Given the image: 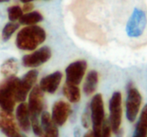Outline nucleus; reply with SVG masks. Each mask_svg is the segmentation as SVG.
Wrapping results in <instances>:
<instances>
[{"mask_svg":"<svg viewBox=\"0 0 147 137\" xmlns=\"http://www.w3.org/2000/svg\"><path fill=\"white\" fill-rule=\"evenodd\" d=\"M46 37V32L41 27L27 26L18 32L16 43L22 51H33L45 41Z\"/></svg>","mask_w":147,"mask_h":137,"instance_id":"1","label":"nucleus"},{"mask_svg":"<svg viewBox=\"0 0 147 137\" xmlns=\"http://www.w3.org/2000/svg\"><path fill=\"white\" fill-rule=\"evenodd\" d=\"M20 80L15 76H9L0 83V107L3 111L12 112L15 107V94Z\"/></svg>","mask_w":147,"mask_h":137,"instance_id":"2","label":"nucleus"},{"mask_svg":"<svg viewBox=\"0 0 147 137\" xmlns=\"http://www.w3.org/2000/svg\"><path fill=\"white\" fill-rule=\"evenodd\" d=\"M90 118L93 125V133L96 137H101V130L105 119L104 103L102 96L100 94H96L90 102Z\"/></svg>","mask_w":147,"mask_h":137,"instance_id":"3","label":"nucleus"},{"mask_svg":"<svg viewBox=\"0 0 147 137\" xmlns=\"http://www.w3.org/2000/svg\"><path fill=\"white\" fill-rule=\"evenodd\" d=\"M142 103V96L139 90L130 84L127 91V98L126 102V115L129 122L135 121Z\"/></svg>","mask_w":147,"mask_h":137,"instance_id":"4","label":"nucleus"},{"mask_svg":"<svg viewBox=\"0 0 147 137\" xmlns=\"http://www.w3.org/2000/svg\"><path fill=\"white\" fill-rule=\"evenodd\" d=\"M122 119V106H121V94L115 92L113 94L109 100V122L112 131L118 133L121 128Z\"/></svg>","mask_w":147,"mask_h":137,"instance_id":"5","label":"nucleus"},{"mask_svg":"<svg viewBox=\"0 0 147 137\" xmlns=\"http://www.w3.org/2000/svg\"><path fill=\"white\" fill-rule=\"evenodd\" d=\"M146 22L147 19L146 13L143 10L136 8L127 25V34L130 37L134 38L140 36L146 28Z\"/></svg>","mask_w":147,"mask_h":137,"instance_id":"6","label":"nucleus"},{"mask_svg":"<svg viewBox=\"0 0 147 137\" xmlns=\"http://www.w3.org/2000/svg\"><path fill=\"white\" fill-rule=\"evenodd\" d=\"M37 77H38L37 70H30L23 76L22 80H20L15 94L16 101L23 102L26 100L28 93L34 85Z\"/></svg>","mask_w":147,"mask_h":137,"instance_id":"7","label":"nucleus"},{"mask_svg":"<svg viewBox=\"0 0 147 137\" xmlns=\"http://www.w3.org/2000/svg\"><path fill=\"white\" fill-rule=\"evenodd\" d=\"M87 69V63L84 60H78L71 63L65 70L66 83L78 85L83 80Z\"/></svg>","mask_w":147,"mask_h":137,"instance_id":"8","label":"nucleus"},{"mask_svg":"<svg viewBox=\"0 0 147 137\" xmlns=\"http://www.w3.org/2000/svg\"><path fill=\"white\" fill-rule=\"evenodd\" d=\"M51 55V50L48 47L44 46L31 54L24 56L22 63L25 67L35 68L47 62L50 59Z\"/></svg>","mask_w":147,"mask_h":137,"instance_id":"9","label":"nucleus"},{"mask_svg":"<svg viewBox=\"0 0 147 137\" xmlns=\"http://www.w3.org/2000/svg\"><path fill=\"white\" fill-rule=\"evenodd\" d=\"M28 110L30 118H38L44 108V96L43 91L40 87L35 86L30 92L28 97Z\"/></svg>","mask_w":147,"mask_h":137,"instance_id":"10","label":"nucleus"},{"mask_svg":"<svg viewBox=\"0 0 147 137\" xmlns=\"http://www.w3.org/2000/svg\"><path fill=\"white\" fill-rule=\"evenodd\" d=\"M71 106L68 103L63 100L55 102L52 111V118L55 124L59 126L64 125L67 121L71 114Z\"/></svg>","mask_w":147,"mask_h":137,"instance_id":"11","label":"nucleus"},{"mask_svg":"<svg viewBox=\"0 0 147 137\" xmlns=\"http://www.w3.org/2000/svg\"><path fill=\"white\" fill-rule=\"evenodd\" d=\"M0 130L8 137H21L11 112H0Z\"/></svg>","mask_w":147,"mask_h":137,"instance_id":"12","label":"nucleus"},{"mask_svg":"<svg viewBox=\"0 0 147 137\" xmlns=\"http://www.w3.org/2000/svg\"><path fill=\"white\" fill-rule=\"evenodd\" d=\"M62 77L63 75L59 71H56L45 76L40 82V89L48 94H54L59 87Z\"/></svg>","mask_w":147,"mask_h":137,"instance_id":"13","label":"nucleus"},{"mask_svg":"<svg viewBox=\"0 0 147 137\" xmlns=\"http://www.w3.org/2000/svg\"><path fill=\"white\" fill-rule=\"evenodd\" d=\"M16 118L19 126L23 131H28L31 122H30V112L28 106L26 103L22 102L16 109Z\"/></svg>","mask_w":147,"mask_h":137,"instance_id":"14","label":"nucleus"},{"mask_svg":"<svg viewBox=\"0 0 147 137\" xmlns=\"http://www.w3.org/2000/svg\"><path fill=\"white\" fill-rule=\"evenodd\" d=\"M41 126L45 133L52 137H59V131L55 123L53 122L50 114L44 112L41 114Z\"/></svg>","mask_w":147,"mask_h":137,"instance_id":"15","label":"nucleus"},{"mask_svg":"<svg viewBox=\"0 0 147 137\" xmlns=\"http://www.w3.org/2000/svg\"><path fill=\"white\" fill-rule=\"evenodd\" d=\"M98 84V73L96 70H91L87 75L84 84V92L86 95H91L96 90Z\"/></svg>","mask_w":147,"mask_h":137,"instance_id":"16","label":"nucleus"},{"mask_svg":"<svg viewBox=\"0 0 147 137\" xmlns=\"http://www.w3.org/2000/svg\"><path fill=\"white\" fill-rule=\"evenodd\" d=\"M147 134V105L141 112L140 119L136 124L135 131L133 137H146Z\"/></svg>","mask_w":147,"mask_h":137,"instance_id":"17","label":"nucleus"},{"mask_svg":"<svg viewBox=\"0 0 147 137\" xmlns=\"http://www.w3.org/2000/svg\"><path fill=\"white\" fill-rule=\"evenodd\" d=\"M63 93L64 95L66 97V99L71 103H78L80 100L81 98L80 89L77 85L66 83L63 88Z\"/></svg>","mask_w":147,"mask_h":137,"instance_id":"18","label":"nucleus"},{"mask_svg":"<svg viewBox=\"0 0 147 137\" xmlns=\"http://www.w3.org/2000/svg\"><path fill=\"white\" fill-rule=\"evenodd\" d=\"M42 19H43V16L39 11H32L25 15H22V16L19 19V21L22 25L32 26L41 21Z\"/></svg>","mask_w":147,"mask_h":137,"instance_id":"19","label":"nucleus"},{"mask_svg":"<svg viewBox=\"0 0 147 137\" xmlns=\"http://www.w3.org/2000/svg\"><path fill=\"white\" fill-rule=\"evenodd\" d=\"M18 66H17V62L14 58H9L6 62L3 63V64L1 67V73L9 77L15 76L16 73L17 72Z\"/></svg>","mask_w":147,"mask_h":137,"instance_id":"20","label":"nucleus"},{"mask_svg":"<svg viewBox=\"0 0 147 137\" xmlns=\"http://www.w3.org/2000/svg\"><path fill=\"white\" fill-rule=\"evenodd\" d=\"M19 27V25L14 21L12 22H9V23H7L3 29V33H2V37L3 39V40H8L10 39V37L12 36V34L18 29Z\"/></svg>","mask_w":147,"mask_h":137,"instance_id":"21","label":"nucleus"},{"mask_svg":"<svg viewBox=\"0 0 147 137\" xmlns=\"http://www.w3.org/2000/svg\"><path fill=\"white\" fill-rule=\"evenodd\" d=\"M22 9L18 5H13L8 9V17L11 21H16L19 20L22 16Z\"/></svg>","mask_w":147,"mask_h":137,"instance_id":"22","label":"nucleus"},{"mask_svg":"<svg viewBox=\"0 0 147 137\" xmlns=\"http://www.w3.org/2000/svg\"><path fill=\"white\" fill-rule=\"evenodd\" d=\"M111 132L112 128L109 119H104L101 130V137H111Z\"/></svg>","mask_w":147,"mask_h":137,"instance_id":"23","label":"nucleus"},{"mask_svg":"<svg viewBox=\"0 0 147 137\" xmlns=\"http://www.w3.org/2000/svg\"><path fill=\"white\" fill-rule=\"evenodd\" d=\"M31 118L30 122H31V125H32L34 133L36 136H40L43 133H42V128H41V126L40 125L38 118Z\"/></svg>","mask_w":147,"mask_h":137,"instance_id":"24","label":"nucleus"},{"mask_svg":"<svg viewBox=\"0 0 147 137\" xmlns=\"http://www.w3.org/2000/svg\"><path fill=\"white\" fill-rule=\"evenodd\" d=\"M90 120H91V118H90V113L89 111H86L83 116H82V124L84 128L88 129L90 127Z\"/></svg>","mask_w":147,"mask_h":137,"instance_id":"25","label":"nucleus"},{"mask_svg":"<svg viewBox=\"0 0 147 137\" xmlns=\"http://www.w3.org/2000/svg\"><path fill=\"white\" fill-rule=\"evenodd\" d=\"M33 9H34L33 3H24V5H23V7H22V11L28 13V12H30Z\"/></svg>","mask_w":147,"mask_h":137,"instance_id":"26","label":"nucleus"},{"mask_svg":"<svg viewBox=\"0 0 147 137\" xmlns=\"http://www.w3.org/2000/svg\"><path fill=\"white\" fill-rule=\"evenodd\" d=\"M84 137H96V136H95V135H94L93 131H90V132H88L87 134H85Z\"/></svg>","mask_w":147,"mask_h":137,"instance_id":"27","label":"nucleus"},{"mask_svg":"<svg viewBox=\"0 0 147 137\" xmlns=\"http://www.w3.org/2000/svg\"><path fill=\"white\" fill-rule=\"evenodd\" d=\"M21 2H22L23 3H31L32 1H34V0H20Z\"/></svg>","mask_w":147,"mask_h":137,"instance_id":"28","label":"nucleus"},{"mask_svg":"<svg viewBox=\"0 0 147 137\" xmlns=\"http://www.w3.org/2000/svg\"><path fill=\"white\" fill-rule=\"evenodd\" d=\"M40 137H52V136H48V135H47V134H42V135L40 136Z\"/></svg>","mask_w":147,"mask_h":137,"instance_id":"29","label":"nucleus"},{"mask_svg":"<svg viewBox=\"0 0 147 137\" xmlns=\"http://www.w3.org/2000/svg\"><path fill=\"white\" fill-rule=\"evenodd\" d=\"M9 0H0V3H4V2H8Z\"/></svg>","mask_w":147,"mask_h":137,"instance_id":"30","label":"nucleus"},{"mask_svg":"<svg viewBox=\"0 0 147 137\" xmlns=\"http://www.w3.org/2000/svg\"><path fill=\"white\" fill-rule=\"evenodd\" d=\"M21 137H25V136H21Z\"/></svg>","mask_w":147,"mask_h":137,"instance_id":"31","label":"nucleus"},{"mask_svg":"<svg viewBox=\"0 0 147 137\" xmlns=\"http://www.w3.org/2000/svg\"><path fill=\"white\" fill-rule=\"evenodd\" d=\"M146 137H147V134H146Z\"/></svg>","mask_w":147,"mask_h":137,"instance_id":"32","label":"nucleus"}]
</instances>
